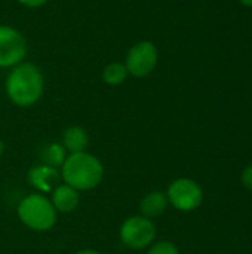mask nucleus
Masks as SVG:
<instances>
[{
	"label": "nucleus",
	"instance_id": "1",
	"mask_svg": "<svg viewBox=\"0 0 252 254\" xmlns=\"http://www.w3.org/2000/svg\"><path fill=\"white\" fill-rule=\"evenodd\" d=\"M4 89L7 98L15 106H34L43 95L45 76L36 64L22 61L10 68L9 74L6 76Z\"/></svg>",
	"mask_w": 252,
	"mask_h": 254
},
{
	"label": "nucleus",
	"instance_id": "2",
	"mask_svg": "<svg viewBox=\"0 0 252 254\" xmlns=\"http://www.w3.org/2000/svg\"><path fill=\"white\" fill-rule=\"evenodd\" d=\"M61 177L65 185L76 190H91L101 183L104 167L95 155L86 150L68 153L61 167Z\"/></svg>",
	"mask_w": 252,
	"mask_h": 254
},
{
	"label": "nucleus",
	"instance_id": "3",
	"mask_svg": "<svg viewBox=\"0 0 252 254\" xmlns=\"http://www.w3.org/2000/svg\"><path fill=\"white\" fill-rule=\"evenodd\" d=\"M16 213L22 225L37 232H45L53 228L58 214L50 199L42 193H31L25 196L19 202Z\"/></svg>",
	"mask_w": 252,
	"mask_h": 254
},
{
	"label": "nucleus",
	"instance_id": "4",
	"mask_svg": "<svg viewBox=\"0 0 252 254\" xmlns=\"http://www.w3.org/2000/svg\"><path fill=\"white\" fill-rule=\"evenodd\" d=\"M120 241L132 250H143L153 244L156 238V225L144 216L128 217L120 226Z\"/></svg>",
	"mask_w": 252,
	"mask_h": 254
},
{
	"label": "nucleus",
	"instance_id": "5",
	"mask_svg": "<svg viewBox=\"0 0 252 254\" xmlns=\"http://www.w3.org/2000/svg\"><path fill=\"white\" fill-rule=\"evenodd\" d=\"M157 61L159 51L156 45L150 40H140L129 48L123 64L129 76L146 77L156 68Z\"/></svg>",
	"mask_w": 252,
	"mask_h": 254
},
{
	"label": "nucleus",
	"instance_id": "6",
	"mask_svg": "<svg viewBox=\"0 0 252 254\" xmlns=\"http://www.w3.org/2000/svg\"><path fill=\"white\" fill-rule=\"evenodd\" d=\"M27 55V40L15 27L0 25V68H12L24 61Z\"/></svg>",
	"mask_w": 252,
	"mask_h": 254
},
{
	"label": "nucleus",
	"instance_id": "7",
	"mask_svg": "<svg viewBox=\"0 0 252 254\" xmlns=\"http://www.w3.org/2000/svg\"><path fill=\"white\" fill-rule=\"evenodd\" d=\"M168 202L180 211L196 210L203 198L201 186L192 179H177L168 188Z\"/></svg>",
	"mask_w": 252,
	"mask_h": 254
},
{
	"label": "nucleus",
	"instance_id": "8",
	"mask_svg": "<svg viewBox=\"0 0 252 254\" xmlns=\"http://www.w3.org/2000/svg\"><path fill=\"white\" fill-rule=\"evenodd\" d=\"M28 182L31 183L33 188H36L40 192H49L55 189L59 183L61 173L56 171V168L48 167L45 164L33 167L28 171Z\"/></svg>",
	"mask_w": 252,
	"mask_h": 254
},
{
	"label": "nucleus",
	"instance_id": "9",
	"mask_svg": "<svg viewBox=\"0 0 252 254\" xmlns=\"http://www.w3.org/2000/svg\"><path fill=\"white\" fill-rule=\"evenodd\" d=\"M50 202L56 213H71L79 205V193L68 185H58L52 190Z\"/></svg>",
	"mask_w": 252,
	"mask_h": 254
},
{
	"label": "nucleus",
	"instance_id": "10",
	"mask_svg": "<svg viewBox=\"0 0 252 254\" xmlns=\"http://www.w3.org/2000/svg\"><path fill=\"white\" fill-rule=\"evenodd\" d=\"M89 143V135L82 127H70L62 134V146L68 153H79L85 152Z\"/></svg>",
	"mask_w": 252,
	"mask_h": 254
},
{
	"label": "nucleus",
	"instance_id": "11",
	"mask_svg": "<svg viewBox=\"0 0 252 254\" xmlns=\"http://www.w3.org/2000/svg\"><path fill=\"white\" fill-rule=\"evenodd\" d=\"M166 207H168V196L166 193L159 190L147 193L140 202V211L143 213L144 217L149 219L160 216L166 210Z\"/></svg>",
	"mask_w": 252,
	"mask_h": 254
},
{
	"label": "nucleus",
	"instance_id": "12",
	"mask_svg": "<svg viewBox=\"0 0 252 254\" xmlns=\"http://www.w3.org/2000/svg\"><path fill=\"white\" fill-rule=\"evenodd\" d=\"M129 73L125 67L123 63H119V61H114V63H110L107 64L104 68H102V82L108 86H119L122 85L126 79H128Z\"/></svg>",
	"mask_w": 252,
	"mask_h": 254
},
{
	"label": "nucleus",
	"instance_id": "13",
	"mask_svg": "<svg viewBox=\"0 0 252 254\" xmlns=\"http://www.w3.org/2000/svg\"><path fill=\"white\" fill-rule=\"evenodd\" d=\"M67 150L64 149L62 144L59 143H50L48 144L46 147L42 149L40 152V158H42V162L48 167H52V168H58V167H62L65 158H67Z\"/></svg>",
	"mask_w": 252,
	"mask_h": 254
},
{
	"label": "nucleus",
	"instance_id": "14",
	"mask_svg": "<svg viewBox=\"0 0 252 254\" xmlns=\"http://www.w3.org/2000/svg\"><path fill=\"white\" fill-rule=\"evenodd\" d=\"M147 254H180V252L171 241H160L153 244Z\"/></svg>",
	"mask_w": 252,
	"mask_h": 254
},
{
	"label": "nucleus",
	"instance_id": "15",
	"mask_svg": "<svg viewBox=\"0 0 252 254\" xmlns=\"http://www.w3.org/2000/svg\"><path fill=\"white\" fill-rule=\"evenodd\" d=\"M19 4L25 6V7H30V9H36V7H42L45 6L49 0H16Z\"/></svg>",
	"mask_w": 252,
	"mask_h": 254
},
{
	"label": "nucleus",
	"instance_id": "16",
	"mask_svg": "<svg viewBox=\"0 0 252 254\" xmlns=\"http://www.w3.org/2000/svg\"><path fill=\"white\" fill-rule=\"evenodd\" d=\"M242 183L245 188L251 189L252 190V165H250L248 168H245V171L242 173Z\"/></svg>",
	"mask_w": 252,
	"mask_h": 254
},
{
	"label": "nucleus",
	"instance_id": "17",
	"mask_svg": "<svg viewBox=\"0 0 252 254\" xmlns=\"http://www.w3.org/2000/svg\"><path fill=\"white\" fill-rule=\"evenodd\" d=\"M77 254H101L100 252H95V250H80Z\"/></svg>",
	"mask_w": 252,
	"mask_h": 254
},
{
	"label": "nucleus",
	"instance_id": "18",
	"mask_svg": "<svg viewBox=\"0 0 252 254\" xmlns=\"http://www.w3.org/2000/svg\"><path fill=\"white\" fill-rule=\"evenodd\" d=\"M241 3H244L245 6H252V0H239Z\"/></svg>",
	"mask_w": 252,
	"mask_h": 254
},
{
	"label": "nucleus",
	"instance_id": "19",
	"mask_svg": "<svg viewBox=\"0 0 252 254\" xmlns=\"http://www.w3.org/2000/svg\"><path fill=\"white\" fill-rule=\"evenodd\" d=\"M3 150H4V143H3V141L0 140V156L3 155Z\"/></svg>",
	"mask_w": 252,
	"mask_h": 254
}]
</instances>
